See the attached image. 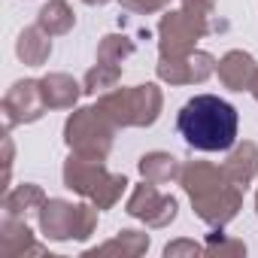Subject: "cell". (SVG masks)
<instances>
[{
  "instance_id": "cell-5",
  "label": "cell",
  "mask_w": 258,
  "mask_h": 258,
  "mask_svg": "<svg viewBox=\"0 0 258 258\" xmlns=\"http://www.w3.org/2000/svg\"><path fill=\"white\" fill-rule=\"evenodd\" d=\"M97 222V210L91 207H70L64 201H49L43 204L40 213V225L46 231V237L52 240H67V237H88L91 228Z\"/></svg>"
},
{
  "instance_id": "cell-11",
  "label": "cell",
  "mask_w": 258,
  "mask_h": 258,
  "mask_svg": "<svg viewBox=\"0 0 258 258\" xmlns=\"http://www.w3.org/2000/svg\"><path fill=\"white\" fill-rule=\"evenodd\" d=\"M255 70H258V67H255L252 55H246V52H228V55L216 64L219 79H222L225 88H231V91H243V88H249Z\"/></svg>"
},
{
  "instance_id": "cell-6",
  "label": "cell",
  "mask_w": 258,
  "mask_h": 258,
  "mask_svg": "<svg viewBox=\"0 0 258 258\" xmlns=\"http://www.w3.org/2000/svg\"><path fill=\"white\" fill-rule=\"evenodd\" d=\"M161 58H182L195 49V40L210 31L207 19L191 16V13H170L161 22Z\"/></svg>"
},
{
  "instance_id": "cell-8",
  "label": "cell",
  "mask_w": 258,
  "mask_h": 258,
  "mask_svg": "<svg viewBox=\"0 0 258 258\" xmlns=\"http://www.w3.org/2000/svg\"><path fill=\"white\" fill-rule=\"evenodd\" d=\"M213 70H216V64L207 52H188L182 58H161V64H158V76L170 85L204 82Z\"/></svg>"
},
{
  "instance_id": "cell-1",
  "label": "cell",
  "mask_w": 258,
  "mask_h": 258,
  "mask_svg": "<svg viewBox=\"0 0 258 258\" xmlns=\"http://www.w3.org/2000/svg\"><path fill=\"white\" fill-rule=\"evenodd\" d=\"M182 140L198 152H222L237 140V109L216 94H195L176 118Z\"/></svg>"
},
{
  "instance_id": "cell-9",
  "label": "cell",
  "mask_w": 258,
  "mask_h": 258,
  "mask_svg": "<svg viewBox=\"0 0 258 258\" xmlns=\"http://www.w3.org/2000/svg\"><path fill=\"white\" fill-rule=\"evenodd\" d=\"M4 109H7V121L10 124H19V121H34L43 115L46 109V97H43V88L40 82H16L13 91L7 94L4 100Z\"/></svg>"
},
{
  "instance_id": "cell-23",
  "label": "cell",
  "mask_w": 258,
  "mask_h": 258,
  "mask_svg": "<svg viewBox=\"0 0 258 258\" xmlns=\"http://www.w3.org/2000/svg\"><path fill=\"white\" fill-rule=\"evenodd\" d=\"M85 4H106V0H85Z\"/></svg>"
},
{
  "instance_id": "cell-17",
  "label": "cell",
  "mask_w": 258,
  "mask_h": 258,
  "mask_svg": "<svg viewBox=\"0 0 258 258\" xmlns=\"http://www.w3.org/2000/svg\"><path fill=\"white\" fill-rule=\"evenodd\" d=\"M37 207H43V191L37 185H22V188L10 191V198H7V216H13V219L22 213H31Z\"/></svg>"
},
{
  "instance_id": "cell-20",
  "label": "cell",
  "mask_w": 258,
  "mask_h": 258,
  "mask_svg": "<svg viewBox=\"0 0 258 258\" xmlns=\"http://www.w3.org/2000/svg\"><path fill=\"white\" fill-rule=\"evenodd\" d=\"M167 4V0H121V7L127 13H155Z\"/></svg>"
},
{
  "instance_id": "cell-13",
  "label": "cell",
  "mask_w": 258,
  "mask_h": 258,
  "mask_svg": "<svg viewBox=\"0 0 258 258\" xmlns=\"http://www.w3.org/2000/svg\"><path fill=\"white\" fill-rule=\"evenodd\" d=\"M19 58L25 61V64H31V67H40L46 58H49V52H52V43H49V34L37 25V28H28V31H22V37H19Z\"/></svg>"
},
{
  "instance_id": "cell-22",
  "label": "cell",
  "mask_w": 258,
  "mask_h": 258,
  "mask_svg": "<svg viewBox=\"0 0 258 258\" xmlns=\"http://www.w3.org/2000/svg\"><path fill=\"white\" fill-rule=\"evenodd\" d=\"M249 88H252V94H255V100H258V70H255V76H252V82H249Z\"/></svg>"
},
{
  "instance_id": "cell-19",
  "label": "cell",
  "mask_w": 258,
  "mask_h": 258,
  "mask_svg": "<svg viewBox=\"0 0 258 258\" xmlns=\"http://www.w3.org/2000/svg\"><path fill=\"white\" fill-rule=\"evenodd\" d=\"M131 52H134V43L127 40V37H106V40L100 43L97 58H100V61H109V64H118L121 58H127Z\"/></svg>"
},
{
  "instance_id": "cell-21",
  "label": "cell",
  "mask_w": 258,
  "mask_h": 258,
  "mask_svg": "<svg viewBox=\"0 0 258 258\" xmlns=\"http://www.w3.org/2000/svg\"><path fill=\"white\" fill-rule=\"evenodd\" d=\"M182 4H185V13L207 19V16L213 13V4H216V0H182Z\"/></svg>"
},
{
  "instance_id": "cell-7",
  "label": "cell",
  "mask_w": 258,
  "mask_h": 258,
  "mask_svg": "<svg viewBox=\"0 0 258 258\" xmlns=\"http://www.w3.org/2000/svg\"><path fill=\"white\" fill-rule=\"evenodd\" d=\"M127 213L137 216V219H146L149 225L158 228V225L173 222V216H176V201L167 198V195H161V191L155 188V182H146V185H140V188L131 195V201H127Z\"/></svg>"
},
{
  "instance_id": "cell-12",
  "label": "cell",
  "mask_w": 258,
  "mask_h": 258,
  "mask_svg": "<svg viewBox=\"0 0 258 258\" xmlns=\"http://www.w3.org/2000/svg\"><path fill=\"white\" fill-rule=\"evenodd\" d=\"M225 173L234 185H246L255 173H258V149L252 143H243L240 149H234V155L225 161Z\"/></svg>"
},
{
  "instance_id": "cell-2",
  "label": "cell",
  "mask_w": 258,
  "mask_h": 258,
  "mask_svg": "<svg viewBox=\"0 0 258 258\" xmlns=\"http://www.w3.org/2000/svg\"><path fill=\"white\" fill-rule=\"evenodd\" d=\"M64 182H67V188L94 198L97 207L115 204V198H118V195L124 191V185H127L124 176H109V173L103 170L100 158H94V155H79V152H76V158L67 161V167H64Z\"/></svg>"
},
{
  "instance_id": "cell-10",
  "label": "cell",
  "mask_w": 258,
  "mask_h": 258,
  "mask_svg": "<svg viewBox=\"0 0 258 258\" xmlns=\"http://www.w3.org/2000/svg\"><path fill=\"white\" fill-rule=\"evenodd\" d=\"M182 185L191 195V201H198V198H207V195L231 185V179H228L225 167L219 170L213 164H188V167H182Z\"/></svg>"
},
{
  "instance_id": "cell-14",
  "label": "cell",
  "mask_w": 258,
  "mask_h": 258,
  "mask_svg": "<svg viewBox=\"0 0 258 258\" xmlns=\"http://www.w3.org/2000/svg\"><path fill=\"white\" fill-rule=\"evenodd\" d=\"M40 88H43L46 106H58V109L73 106L76 97H79V85H76L70 76H64V73H52V76H46V79L40 82Z\"/></svg>"
},
{
  "instance_id": "cell-4",
  "label": "cell",
  "mask_w": 258,
  "mask_h": 258,
  "mask_svg": "<svg viewBox=\"0 0 258 258\" xmlns=\"http://www.w3.org/2000/svg\"><path fill=\"white\" fill-rule=\"evenodd\" d=\"M112 121L97 109V106H88V109H79L70 115L64 134H67V143L79 152V155H94V158H103L112 146Z\"/></svg>"
},
{
  "instance_id": "cell-15",
  "label": "cell",
  "mask_w": 258,
  "mask_h": 258,
  "mask_svg": "<svg viewBox=\"0 0 258 258\" xmlns=\"http://www.w3.org/2000/svg\"><path fill=\"white\" fill-rule=\"evenodd\" d=\"M140 173L146 176V182L161 185V182H170L179 173V161L167 152H149V155L140 158Z\"/></svg>"
},
{
  "instance_id": "cell-3",
  "label": "cell",
  "mask_w": 258,
  "mask_h": 258,
  "mask_svg": "<svg viewBox=\"0 0 258 258\" xmlns=\"http://www.w3.org/2000/svg\"><path fill=\"white\" fill-rule=\"evenodd\" d=\"M115 127L121 124H152L161 109V91L155 85H137L127 91H112L100 100L97 106Z\"/></svg>"
},
{
  "instance_id": "cell-24",
  "label": "cell",
  "mask_w": 258,
  "mask_h": 258,
  "mask_svg": "<svg viewBox=\"0 0 258 258\" xmlns=\"http://www.w3.org/2000/svg\"><path fill=\"white\" fill-rule=\"evenodd\" d=\"M255 207H258V198H255Z\"/></svg>"
},
{
  "instance_id": "cell-18",
  "label": "cell",
  "mask_w": 258,
  "mask_h": 258,
  "mask_svg": "<svg viewBox=\"0 0 258 258\" xmlns=\"http://www.w3.org/2000/svg\"><path fill=\"white\" fill-rule=\"evenodd\" d=\"M118 76H121V67H118V64L100 61V64L85 76V91H88V94H97V91H103V88H112Z\"/></svg>"
},
{
  "instance_id": "cell-16",
  "label": "cell",
  "mask_w": 258,
  "mask_h": 258,
  "mask_svg": "<svg viewBox=\"0 0 258 258\" xmlns=\"http://www.w3.org/2000/svg\"><path fill=\"white\" fill-rule=\"evenodd\" d=\"M40 28L49 34V37H58V34H67L73 28V13L64 0H49V4L40 10Z\"/></svg>"
}]
</instances>
